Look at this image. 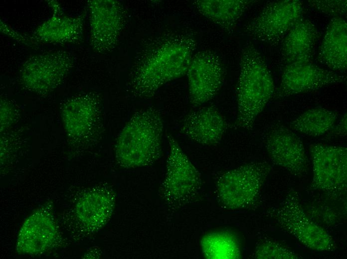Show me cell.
Returning <instances> with one entry per match:
<instances>
[{
	"mask_svg": "<svg viewBox=\"0 0 347 259\" xmlns=\"http://www.w3.org/2000/svg\"><path fill=\"white\" fill-rule=\"evenodd\" d=\"M194 36L170 33L159 38L139 56L127 87L132 96L149 99L166 84L186 74L196 48Z\"/></svg>",
	"mask_w": 347,
	"mask_h": 259,
	"instance_id": "cell-1",
	"label": "cell"
},
{
	"mask_svg": "<svg viewBox=\"0 0 347 259\" xmlns=\"http://www.w3.org/2000/svg\"><path fill=\"white\" fill-rule=\"evenodd\" d=\"M164 122L154 107L136 112L120 131L115 144L116 162L125 169L150 166L162 155Z\"/></svg>",
	"mask_w": 347,
	"mask_h": 259,
	"instance_id": "cell-2",
	"label": "cell"
},
{
	"mask_svg": "<svg viewBox=\"0 0 347 259\" xmlns=\"http://www.w3.org/2000/svg\"><path fill=\"white\" fill-rule=\"evenodd\" d=\"M274 93V81L265 61L253 44L246 43L240 56L236 126L252 130L256 118Z\"/></svg>",
	"mask_w": 347,
	"mask_h": 259,
	"instance_id": "cell-3",
	"label": "cell"
},
{
	"mask_svg": "<svg viewBox=\"0 0 347 259\" xmlns=\"http://www.w3.org/2000/svg\"><path fill=\"white\" fill-rule=\"evenodd\" d=\"M272 169L266 161L252 162L223 173L216 184V193L226 208L237 210L254 204Z\"/></svg>",
	"mask_w": 347,
	"mask_h": 259,
	"instance_id": "cell-4",
	"label": "cell"
},
{
	"mask_svg": "<svg viewBox=\"0 0 347 259\" xmlns=\"http://www.w3.org/2000/svg\"><path fill=\"white\" fill-rule=\"evenodd\" d=\"M300 201L299 193L292 189L280 205L270 211V216L281 229L307 248L319 252L335 250L332 236L308 217Z\"/></svg>",
	"mask_w": 347,
	"mask_h": 259,
	"instance_id": "cell-5",
	"label": "cell"
},
{
	"mask_svg": "<svg viewBox=\"0 0 347 259\" xmlns=\"http://www.w3.org/2000/svg\"><path fill=\"white\" fill-rule=\"evenodd\" d=\"M60 110L65 130L72 141L86 149L98 140L103 125L101 100L98 94L75 96L65 101Z\"/></svg>",
	"mask_w": 347,
	"mask_h": 259,
	"instance_id": "cell-6",
	"label": "cell"
},
{
	"mask_svg": "<svg viewBox=\"0 0 347 259\" xmlns=\"http://www.w3.org/2000/svg\"><path fill=\"white\" fill-rule=\"evenodd\" d=\"M167 138L169 153L166 172L158 194L170 206L182 205L198 190L201 176L174 137L169 134Z\"/></svg>",
	"mask_w": 347,
	"mask_h": 259,
	"instance_id": "cell-7",
	"label": "cell"
},
{
	"mask_svg": "<svg viewBox=\"0 0 347 259\" xmlns=\"http://www.w3.org/2000/svg\"><path fill=\"white\" fill-rule=\"evenodd\" d=\"M74 63V56L66 50H51L32 55L20 68V82L26 89L37 94L50 93L62 83Z\"/></svg>",
	"mask_w": 347,
	"mask_h": 259,
	"instance_id": "cell-8",
	"label": "cell"
},
{
	"mask_svg": "<svg viewBox=\"0 0 347 259\" xmlns=\"http://www.w3.org/2000/svg\"><path fill=\"white\" fill-rule=\"evenodd\" d=\"M116 193L107 183L84 189L73 207L74 224L79 237L86 238L101 230L113 214Z\"/></svg>",
	"mask_w": 347,
	"mask_h": 259,
	"instance_id": "cell-9",
	"label": "cell"
},
{
	"mask_svg": "<svg viewBox=\"0 0 347 259\" xmlns=\"http://www.w3.org/2000/svg\"><path fill=\"white\" fill-rule=\"evenodd\" d=\"M304 4L300 0L273 1L249 22L245 32L254 39L278 43L303 17Z\"/></svg>",
	"mask_w": 347,
	"mask_h": 259,
	"instance_id": "cell-10",
	"label": "cell"
},
{
	"mask_svg": "<svg viewBox=\"0 0 347 259\" xmlns=\"http://www.w3.org/2000/svg\"><path fill=\"white\" fill-rule=\"evenodd\" d=\"M313 176L311 187L332 196L347 191V148L318 143L310 145Z\"/></svg>",
	"mask_w": 347,
	"mask_h": 259,
	"instance_id": "cell-11",
	"label": "cell"
},
{
	"mask_svg": "<svg viewBox=\"0 0 347 259\" xmlns=\"http://www.w3.org/2000/svg\"><path fill=\"white\" fill-rule=\"evenodd\" d=\"M87 7L93 50L99 54L111 52L124 26L125 11L122 3L117 0H89Z\"/></svg>",
	"mask_w": 347,
	"mask_h": 259,
	"instance_id": "cell-12",
	"label": "cell"
},
{
	"mask_svg": "<svg viewBox=\"0 0 347 259\" xmlns=\"http://www.w3.org/2000/svg\"><path fill=\"white\" fill-rule=\"evenodd\" d=\"M186 75L189 101L197 108L217 94L223 83L224 69L216 53L205 50L194 54Z\"/></svg>",
	"mask_w": 347,
	"mask_h": 259,
	"instance_id": "cell-13",
	"label": "cell"
},
{
	"mask_svg": "<svg viewBox=\"0 0 347 259\" xmlns=\"http://www.w3.org/2000/svg\"><path fill=\"white\" fill-rule=\"evenodd\" d=\"M58 226L49 204L35 210L23 222L17 236L18 254L37 255L53 248L59 239Z\"/></svg>",
	"mask_w": 347,
	"mask_h": 259,
	"instance_id": "cell-14",
	"label": "cell"
},
{
	"mask_svg": "<svg viewBox=\"0 0 347 259\" xmlns=\"http://www.w3.org/2000/svg\"><path fill=\"white\" fill-rule=\"evenodd\" d=\"M265 145L275 165L297 176L307 172L308 160L303 143L292 130L281 124H275L267 133Z\"/></svg>",
	"mask_w": 347,
	"mask_h": 259,
	"instance_id": "cell-15",
	"label": "cell"
},
{
	"mask_svg": "<svg viewBox=\"0 0 347 259\" xmlns=\"http://www.w3.org/2000/svg\"><path fill=\"white\" fill-rule=\"evenodd\" d=\"M347 77L312 63L285 65L276 99L304 93L332 84L345 83Z\"/></svg>",
	"mask_w": 347,
	"mask_h": 259,
	"instance_id": "cell-16",
	"label": "cell"
},
{
	"mask_svg": "<svg viewBox=\"0 0 347 259\" xmlns=\"http://www.w3.org/2000/svg\"><path fill=\"white\" fill-rule=\"evenodd\" d=\"M53 13L48 19L40 24L31 35L38 42L49 44H76L83 37L86 12L76 16L64 14L62 8L55 0H47Z\"/></svg>",
	"mask_w": 347,
	"mask_h": 259,
	"instance_id": "cell-17",
	"label": "cell"
},
{
	"mask_svg": "<svg viewBox=\"0 0 347 259\" xmlns=\"http://www.w3.org/2000/svg\"><path fill=\"white\" fill-rule=\"evenodd\" d=\"M227 122L213 106L200 108L189 114L183 120L180 132L191 140L205 145H214L221 140Z\"/></svg>",
	"mask_w": 347,
	"mask_h": 259,
	"instance_id": "cell-18",
	"label": "cell"
},
{
	"mask_svg": "<svg viewBox=\"0 0 347 259\" xmlns=\"http://www.w3.org/2000/svg\"><path fill=\"white\" fill-rule=\"evenodd\" d=\"M319 38L316 25L302 17L286 35L282 47L285 65L312 63Z\"/></svg>",
	"mask_w": 347,
	"mask_h": 259,
	"instance_id": "cell-19",
	"label": "cell"
},
{
	"mask_svg": "<svg viewBox=\"0 0 347 259\" xmlns=\"http://www.w3.org/2000/svg\"><path fill=\"white\" fill-rule=\"evenodd\" d=\"M317 58L320 63L333 71L346 70L347 24L342 17H333L330 21Z\"/></svg>",
	"mask_w": 347,
	"mask_h": 259,
	"instance_id": "cell-20",
	"label": "cell"
},
{
	"mask_svg": "<svg viewBox=\"0 0 347 259\" xmlns=\"http://www.w3.org/2000/svg\"><path fill=\"white\" fill-rule=\"evenodd\" d=\"M255 0H197L194 7L199 13L213 22L222 30L232 33L240 19Z\"/></svg>",
	"mask_w": 347,
	"mask_h": 259,
	"instance_id": "cell-21",
	"label": "cell"
},
{
	"mask_svg": "<svg viewBox=\"0 0 347 259\" xmlns=\"http://www.w3.org/2000/svg\"><path fill=\"white\" fill-rule=\"evenodd\" d=\"M199 246L206 259H239L241 247L236 236L228 231H218L204 235Z\"/></svg>",
	"mask_w": 347,
	"mask_h": 259,
	"instance_id": "cell-22",
	"label": "cell"
},
{
	"mask_svg": "<svg viewBox=\"0 0 347 259\" xmlns=\"http://www.w3.org/2000/svg\"><path fill=\"white\" fill-rule=\"evenodd\" d=\"M338 114L321 107L309 109L290 124V128L303 134L319 136L329 131L335 126Z\"/></svg>",
	"mask_w": 347,
	"mask_h": 259,
	"instance_id": "cell-23",
	"label": "cell"
},
{
	"mask_svg": "<svg viewBox=\"0 0 347 259\" xmlns=\"http://www.w3.org/2000/svg\"><path fill=\"white\" fill-rule=\"evenodd\" d=\"M253 258L257 259H298L301 257L286 247L272 240L260 243L255 248Z\"/></svg>",
	"mask_w": 347,
	"mask_h": 259,
	"instance_id": "cell-24",
	"label": "cell"
},
{
	"mask_svg": "<svg viewBox=\"0 0 347 259\" xmlns=\"http://www.w3.org/2000/svg\"><path fill=\"white\" fill-rule=\"evenodd\" d=\"M308 2L320 12L334 17H341L347 13V0H310Z\"/></svg>",
	"mask_w": 347,
	"mask_h": 259,
	"instance_id": "cell-25",
	"label": "cell"
},
{
	"mask_svg": "<svg viewBox=\"0 0 347 259\" xmlns=\"http://www.w3.org/2000/svg\"><path fill=\"white\" fill-rule=\"evenodd\" d=\"M17 115V111L14 105L9 100L0 99V129L10 125Z\"/></svg>",
	"mask_w": 347,
	"mask_h": 259,
	"instance_id": "cell-26",
	"label": "cell"
},
{
	"mask_svg": "<svg viewBox=\"0 0 347 259\" xmlns=\"http://www.w3.org/2000/svg\"><path fill=\"white\" fill-rule=\"evenodd\" d=\"M0 29L1 33L13 38L18 42H21L27 45H36L38 43L32 36H28L17 32L7 25L1 19L0 20Z\"/></svg>",
	"mask_w": 347,
	"mask_h": 259,
	"instance_id": "cell-27",
	"label": "cell"
},
{
	"mask_svg": "<svg viewBox=\"0 0 347 259\" xmlns=\"http://www.w3.org/2000/svg\"><path fill=\"white\" fill-rule=\"evenodd\" d=\"M347 114L343 115L339 123L330 130L326 135L327 138L345 137L347 135Z\"/></svg>",
	"mask_w": 347,
	"mask_h": 259,
	"instance_id": "cell-28",
	"label": "cell"
}]
</instances>
